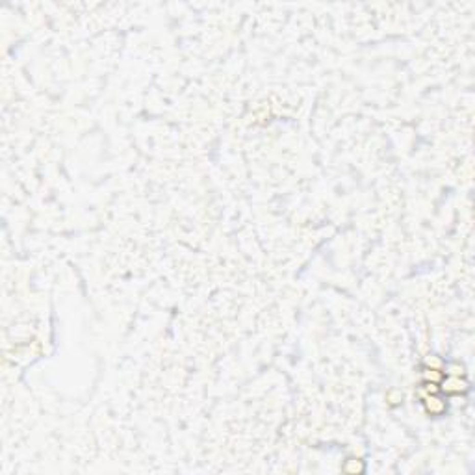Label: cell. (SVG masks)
<instances>
[{"label": "cell", "instance_id": "6da1fadb", "mask_svg": "<svg viewBox=\"0 0 475 475\" xmlns=\"http://www.w3.org/2000/svg\"><path fill=\"white\" fill-rule=\"evenodd\" d=\"M468 390V384L460 379V375H449V379L444 383V392L447 393H462Z\"/></svg>", "mask_w": 475, "mask_h": 475}, {"label": "cell", "instance_id": "7a4b0ae2", "mask_svg": "<svg viewBox=\"0 0 475 475\" xmlns=\"http://www.w3.org/2000/svg\"><path fill=\"white\" fill-rule=\"evenodd\" d=\"M423 397V405H425V410L429 414H442L445 410V405L440 401V399L434 397V393H431V395H421Z\"/></svg>", "mask_w": 475, "mask_h": 475}, {"label": "cell", "instance_id": "3957f363", "mask_svg": "<svg viewBox=\"0 0 475 475\" xmlns=\"http://www.w3.org/2000/svg\"><path fill=\"white\" fill-rule=\"evenodd\" d=\"M342 470L345 471V473H362L364 471V462L358 459H349L345 460V464L342 466Z\"/></svg>", "mask_w": 475, "mask_h": 475}]
</instances>
